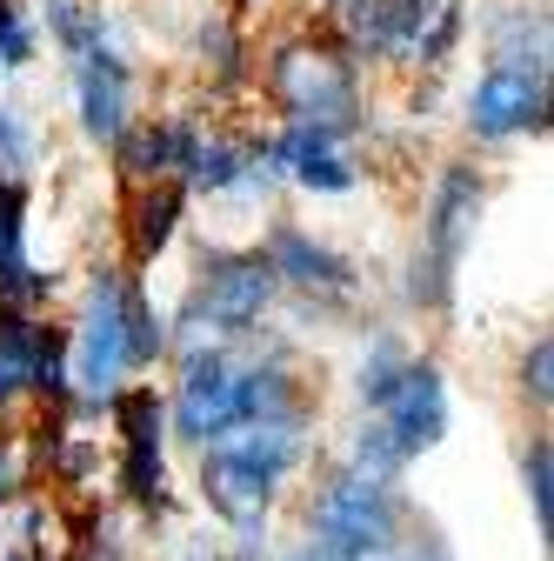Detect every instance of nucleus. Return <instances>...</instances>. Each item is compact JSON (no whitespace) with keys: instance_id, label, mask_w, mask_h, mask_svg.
Listing matches in <instances>:
<instances>
[{"instance_id":"nucleus-1","label":"nucleus","mask_w":554,"mask_h":561,"mask_svg":"<svg viewBox=\"0 0 554 561\" xmlns=\"http://www.w3.org/2000/svg\"><path fill=\"white\" fill-rule=\"evenodd\" d=\"M308 528H314V548H327L334 561H388L394 535H401V508H394L388 488L355 481L341 468V474L321 481V495L308 508Z\"/></svg>"},{"instance_id":"nucleus-2","label":"nucleus","mask_w":554,"mask_h":561,"mask_svg":"<svg viewBox=\"0 0 554 561\" xmlns=\"http://www.w3.org/2000/svg\"><path fill=\"white\" fill-rule=\"evenodd\" d=\"M481 174L474 168H448L441 187H435V207H428V228H422V248H414V280H407V301L422 308H448L454 295V274H461V248L474 234V215H481Z\"/></svg>"},{"instance_id":"nucleus-3","label":"nucleus","mask_w":554,"mask_h":561,"mask_svg":"<svg viewBox=\"0 0 554 561\" xmlns=\"http://www.w3.org/2000/svg\"><path fill=\"white\" fill-rule=\"evenodd\" d=\"M74 355V381L88 388V401H114L120 375H127V267H101L88 280V308L67 334Z\"/></svg>"},{"instance_id":"nucleus-4","label":"nucleus","mask_w":554,"mask_h":561,"mask_svg":"<svg viewBox=\"0 0 554 561\" xmlns=\"http://www.w3.org/2000/svg\"><path fill=\"white\" fill-rule=\"evenodd\" d=\"M274 267H267V254L261 248H247V254H215L207 261V274H200V288H194V301H187V328H215V334H254V321L274 308Z\"/></svg>"},{"instance_id":"nucleus-5","label":"nucleus","mask_w":554,"mask_h":561,"mask_svg":"<svg viewBox=\"0 0 554 561\" xmlns=\"http://www.w3.org/2000/svg\"><path fill=\"white\" fill-rule=\"evenodd\" d=\"M274 94L288 101V114L301 127H327V134H355L361 121V94H355V75L348 60L334 54H308V47H288L274 60Z\"/></svg>"},{"instance_id":"nucleus-6","label":"nucleus","mask_w":554,"mask_h":561,"mask_svg":"<svg viewBox=\"0 0 554 561\" xmlns=\"http://www.w3.org/2000/svg\"><path fill=\"white\" fill-rule=\"evenodd\" d=\"M174 428L194 448H215L241 428V368L221 347H187L181 388H174Z\"/></svg>"},{"instance_id":"nucleus-7","label":"nucleus","mask_w":554,"mask_h":561,"mask_svg":"<svg viewBox=\"0 0 554 561\" xmlns=\"http://www.w3.org/2000/svg\"><path fill=\"white\" fill-rule=\"evenodd\" d=\"M120 414V488L141 508H168V408L154 388H120L114 394Z\"/></svg>"},{"instance_id":"nucleus-8","label":"nucleus","mask_w":554,"mask_h":561,"mask_svg":"<svg viewBox=\"0 0 554 561\" xmlns=\"http://www.w3.org/2000/svg\"><path fill=\"white\" fill-rule=\"evenodd\" d=\"M200 488H207V508L228 515V522L241 528V554H234V561H254V541H261L267 502H274V474L247 468L234 448L215 442V448H200Z\"/></svg>"},{"instance_id":"nucleus-9","label":"nucleus","mask_w":554,"mask_h":561,"mask_svg":"<svg viewBox=\"0 0 554 561\" xmlns=\"http://www.w3.org/2000/svg\"><path fill=\"white\" fill-rule=\"evenodd\" d=\"M374 421L394 435V448H401L407 461H414V455H428V448L448 435V381H441V368H435V362H407L394 401H388Z\"/></svg>"},{"instance_id":"nucleus-10","label":"nucleus","mask_w":554,"mask_h":561,"mask_svg":"<svg viewBox=\"0 0 554 561\" xmlns=\"http://www.w3.org/2000/svg\"><path fill=\"white\" fill-rule=\"evenodd\" d=\"M541 114H547L541 75H501V67H488L481 88L468 94V134L474 140H508L521 127H541Z\"/></svg>"},{"instance_id":"nucleus-11","label":"nucleus","mask_w":554,"mask_h":561,"mask_svg":"<svg viewBox=\"0 0 554 561\" xmlns=\"http://www.w3.org/2000/svg\"><path fill=\"white\" fill-rule=\"evenodd\" d=\"M261 254H267L274 280H295V288H308V295H348V288H355V267L341 261L334 248L308 241L301 228H274V241H267Z\"/></svg>"},{"instance_id":"nucleus-12","label":"nucleus","mask_w":554,"mask_h":561,"mask_svg":"<svg viewBox=\"0 0 554 561\" xmlns=\"http://www.w3.org/2000/svg\"><path fill=\"white\" fill-rule=\"evenodd\" d=\"M74 88H81V127L94 140H120L127 134V67L114 54H88L74 67Z\"/></svg>"},{"instance_id":"nucleus-13","label":"nucleus","mask_w":554,"mask_h":561,"mask_svg":"<svg viewBox=\"0 0 554 561\" xmlns=\"http://www.w3.org/2000/svg\"><path fill=\"white\" fill-rule=\"evenodd\" d=\"M194 127H174V121H148V127H127L120 140H114V148H120V168L134 174V181H168L187 154H194Z\"/></svg>"},{"instance_id":"nucleus-14","label":"nucleus","mask_w":554,"mask_h":561,"mask_svg":"<svg viewBox=\"0 0 554 561\" xmlns=\"http://www.w3.org/2000/svg\"><path fill=\"white\" fill-rule=\"evenodd\" d=\"M181 215H187L181 181H154V187H141V201H134V261H154V254L174 241Z\"/></svg>"},{"instance_id":"nucleus-15","label":"nucleus","mask_w":554,"mask_h":561,"mask_svg":"<svg viewBox=\"0 0 554 561\" xmlns=\"http://www.w3.org/2000/svg\"><path fill=\"white\" fill-rule=\"evenodd\" d=\"M247 181V154L234 140H194V154L181 161V194H228Z\"/></svg>"},{"instance_id":"nucleus-16","label":"nucleus","mask_w":554,"mask_h":561,"mask_svg":"<svg viewBox=\"0 0 554 561\" xmlns=\"http://www.w3.org/2000/svg\"><path fill=\"white\" fill-rule=\"evenodd\" d=\"M34 341H41V321L34 314L0 308V408L34 388Z\"/></svg>"},{"instance_id":"nucleus-17","label":"nucleus","mask_w":554,"mask_h":561,"mask_svg":"<svg viewBox=\"0 0 554 561\" xmlns=\"http://www.w3.org/2000/svg\"><path fill=\"white\" fill-rule=\"evenodd\" d=\"M401 468H407V455L394 448V435L381 428V421H361L355 442H348V474L355 481H374V488H394Z\"/></svg>"},{"instance_id":"nucleus-18","label":"nucleus","mask_w":554,"mask_h":561,"mask_svg":"<svg viewBox=\"0 0 554 561\" xmlns=\"http://www.w3.org/2000/svg\"><path fill=\"white\" fill-rule=\"evenodd\" d=\"M161 355H168V328H161L148 288L127 274V368H154Z\"/></svg>"},{"instance_id":"nucleus-19","label":"nucleus","mask_w":554,"mask_h":561,"mask_svg":"<svg viewBox=\"0 0 554 561\" xmlns=\"http://www.w3.org/2000/svg\"><path fill=\"white\" fill-rule=\"evenodd\" d=\"M401 375H407V355H401V341L394 334H381L374 347H368V362H361V375H355V394L381 414L388 401H394V388H401Z\"/></svg>"},{"instance_id":"nucleus-20","label":"nucleus","mask_w":554,"mask_h":561,"mask_svg":"<svg viewBox=\"0 0 554 561\" xmlns=\"http://www.w3.org/2000/svg\"><path fill=\"white\" fill-rule=\"evenodd\" d=\"M47 21H54V34H60V47L74 54V60H88V54H107L101 41H107V27H101V14H81L74 0H47Z\"/></svg>"},{"instance_id":"nucleus-21","label":"nucleus","mask_w":554,"mask_h":561,"mask_svg":"<svg viewBox=\"0 0 554 561\" xmlns=\"http://www.w3.org/2000/svg\"><path fill=\"white\" fill-rule=\"evenodd\" d=\"M441 14V0H381V54L388 47H422V27Z\"/></svg>"},{"instance_id":"nucleus-22","label":"nucleus","mask_w":554,"mask_h":561,"mask_svg":"<svg viewBox=\"0 0 554 561\" xmlns=\"http://www.w3.org/2000/svg\"><path fill=\"white\" fill-rule=\"evenodd\" d=\"M521 481H528V502H534V528L547 535V515H554V455H547V442H528Z\"/></svg>"},{"instance_id":"nucleus-23","label":"nucleus","mask_w":554,"mask_h":561,"mask_svg":"<svg viewBox=\"0 0 554 561\" xmlns=\"http://www.w3.org/2000/svg\"><path fill=\"white\" fill-rule=\"evenodd\" d=\"M295 181L301 187H321V194H348L355 187V168L341 161V154H308V161H295Z\"/></svg>"},{"instance_id":"nucleus-24","label":"nucleus","mask_w":554,"mask_h":561,"mask_svg":"<svg viewBox=\"0 0 554 561\" xmlns=\"http://www.w3.org/2000/svg\"><path fill=\"white\" fill-rule=\"evenodd\" d=\"M554 341H534L528 347V362H521V394L534 401V408H547V394H554Z\"/></svg>"},{"instance_id":"nucleus-25","label":"nucleus","mask_w":554,"mask_h":561,"mask_svg":"<svg viewBox=\"0 0 554 561\" xmlns=\"http://www.w3.org/2000/svg\"><path fill=\"white\" fill-rule=\"evenodd\" d=\"M8 495H14V448L0 442V502H8Z\"/></svg>"},{"instance_id":"nucleus-26","label":"nucleus","mask_w":554,"mask_h":561,"mask_svg":"<svg viewBox=\"0 0 554 561\" xmlns=\"http://www.w3.org/2000/svg\"><path fill=\"white\" fill-rule=\"evenodd\" d=\"M288 561H334V554H327V548H314V541H301V548H295Z\"/></svg>"},{"instance_id":"nucleus-27","label":"nucleus","mask_w":554,"mask_h":561,"mask_svg":"<svg viewBox=\"0 0 554 561\" xmlns=\"http://www.w3.org/2000/svg\"><path fill=\"white\" fill-rule=\"evenodd\" d=\"M8 561H34V554H8Z\"/></svg>"}]
</instances>
